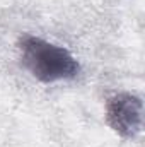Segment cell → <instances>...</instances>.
Segmentation results:
<instances>
[{
    "mask_svg": "<svg viewBox=\"0 0 145 147\" xmlns=\"http://www.w3.org/2000/svg\"><path fill=\"white\" fill-rule=\"evenodd\" d=\"M19 51L26 70L43 84L70 80L80 72V63L67 48L43 38L24 34L19 39Z\"/></svg>",
    "mask_w": 145,
    "mask_h": 147,
    "instance_id": "1",
    "label": "cell"
},
{
    "mask_svg": "<svg viewBox=\"0 0 145 147\" xmlns=\"http://www.w3.org/2000/svg\"><path fill=\"white\" fill-rule=\"evenodd\" d=\"M106 123L123 139H135L144 128V101L132 92H118L106 103Z\"/></svg>",
    "mask_w": 145,
    "mask_h": 147,
    "instance_id": "2",
    "label": "cell"
}]
</instances>
